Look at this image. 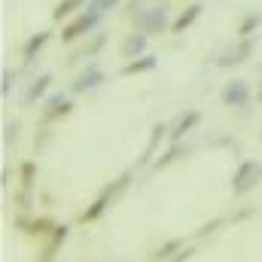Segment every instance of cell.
Listing matches in <instances>:
<instances>
[{
	"mask_svg": "<svg viewBox=\"0 0 262 262\" xmlns=\"http://www.w3.org/2000/svg\"><path fill=\"white\" fill-rule=\"evenodd\" d=\"M49 85H52V73H40V76L28 85V92H25V107H34V104L49 92Z\"/></svg>",
	"mask_w": 262,
	"mask_h": 262,
	"instance_id": "5bb4252c",
	"label": "cell"
},
{
	"mask_svg": "<svg viewBox=\"0 0 262 262\" xmlns=\"http://www.w3.org/2000/svg\"><path fill=\"white\" fill-rule=\"evenodd\" d=\"M156 3H159V0H156Z\"/></svg>",
	"mask_w": 262,
	"mask_h": 262,
	"instance_id": "f546056e",
	"label": "cell"
},
{
	"mask_svg": "<svg viewBox=\"0 0 262 262\" xmlns=\"http://www.w3.org/2000/svg\"><path fill=\"white\" fill-rule=\"evenodd\" d=\"M101 18H104L101 12H95V9L85 6L79 15H73L64 28H61V43H76V40H82V37H92L95 28L101 25Z\"/></svg>",
	"mask_w": 262,
	"mask_h": 262,
	"instance_id": "7a4b0ae2",
	"label": "cell"
},
{
	"mask_svg": "<svg viewBox=\"0 0 262 262\" xmlns=\"http://www.w3.org/2000/svg\"><path fill=\"white\" fill-rule=\"evenodd\" d=\"M82 6H89V3H85V0H61V3L52 9V21H64L70 15H79Z\"/></svg>",
	"mask_w": 262,
	"mask_h": 262,
	"instance_id": "ac0fdd59",
	"label": "cell"
},
{
	"mask_svg": "<svg viewBox=\"0 0 262 262\" xmlns=\"http://www.w3.org/2000/svg\"><path fill=\"white\" fill-rule=\"evenodd\" d=\"M49 37H52L49 31H37V34H34V37L25 43V49H21V58H25V64H34V58H37V55H40V49L49 43Z\"/></svg>",
	"mask_w": 262,
	"mask_h": 262,
	"instance_id": "9a60e30c",
	"label": "cell"
},
{
	"mask_svg": "<svg viewBox=\"0 0 262 262\" xmlns=\"http://www.w3.org/2000/svg\"><path fill=\"white\" fill-rule=\"evenodd\" d=\"M15 226L21 229V232H28L31 238H37V241H46L49 235H52V229H55V223H52V216H18L15 220Z\"/></svg>",
	"mask_w": 262,
	"mask_h": 262,
	"instance_id": "5b68a950",
	"label": "cell"
},
{
	"mask_svg": "<svg viewBox=\"0 0 262 262\" xmlns=\"http://www.w3.org/2000/svg\"><path fill=\"white\" fill-rule=\"evenodd\" d=\"M256 101L262 104V82H259V89H256Z\"/></svg>",
	"mask_w": 262,
	"mask_h": 262,
	"instance_id": "83f0119b",
	"label": "cell"
},
{
	"mask_svg": "<svg viewBox=\"0 0 262 262\" xmlns=\"http://www.w3.org/2000/svg\"><path fill=\"white\" fill-rule=\"evenodd\" d=\"M256 28H262V15H259V12L244 15V18H241V25H238V40H250Z\"/></svg>",
	"mask_w": 262,
	"mask_h": 262,
	"instance_id": "ffe728a7",
	"label": "cell"
},
{
	"mask_svg": "<svg viewBox=\"0 0 262 262\" xmlns=\"http://www.w3.org/2000/svg\"><path fill=\"white\" fill-rule=\"evenodd\" d=\"M146 34H140V31H134V34H128L125 40H122V46H119V55L122 58H128V61H134V58H140V55H146L143 49H146Z\"/></svg>",
	"mask_w": 262,
	"mask_h": 262,
	"instance_id": "8fae6325",
	"label": "cell"
},
{
	"mask_svg": "<svg viewBox=\"0 0 262 262\" xmlns=\"http://www.w3.org/2000/svg\"><path fill=\"white\" fill-rule=\"evenodd\" d=\"M171 18H168V6L165 3H156V6H149V9H143L140 15H134V28L140 31V34H146V37H156V34H165V31H171Z\"/></svg>",
	"mask_w": 262,
	"mask_h": 262,
	"instance_id": "3957f363",
	"label": "cell"
},
{
	"mask_svg": "<svg viewBox=\"0 0 262 262\" xmlns=\"http://www.w3.org/2000/svg\"><path fill=\"white\" fill-rule=\"evenodd\" d=\"M180 247H183V241H180V238H171L168 244H162V247H159V250L152 253V262H165V259H171V256H174V253H177Z\"/></svg>",
	"mask_w": 262,
	"mask_h": 262,
	"instance_id": "7402d4cb",
	"label": "cell"
},
{
	"mask_svg": "<svg viewBox=\"0 0 262 262\" xmlns=\"http://www.w3.org/2000/svg\"><path fill=\"white\" fill-rule=\"evenodd\" d=\"M198 122H201V113H198V110H186V113H183V116H177V122L171 125L168 140H171V143H180V140H183V134H189Z\"/></svg>",
	"mask_w": 262,
	"mask_h": 262,
	"instance_id": "30bf717a",
	"label": "cell"
},
{
	"mask_svg": "<svg viewBox=\"0 0 262 262\" xmlns=\"http://www.w3.org/2000/svg\"><path fill=\"white\" fill-rule=\"evenodd\" d=\"M186 152H189V149H186L183 143H171V149H168V152H165L162 159H156V162H152V171H165V168H168L171 162H177V159H183Z\"/></svg>",
	"mask_w": 262,
	"mask_h": 262,
	"instance_id": "d6986e66",
	"label": "cell"
},
{
	"mask_svg": "<svg viewBox=\"0 0 262 262\" xmlns=\"http://www.w3.org/2000/svg\"><path fill=\"white\" fill-rule=\"evenodd\" d=\"M259 180H262V165L259 162H253V159L241 162L238 171H235V177H232V195H247Z\"/></svg>",
	"mask_w": 262,
	"mask_h": 262,
	"instance_id": "277c9868",
	"label": "cell"
},
{
	"mask_svg": "<svg viewBox=\"0 0 262 262\" xmlns=\"http://www.w3.org/2000/svg\"><path fill=\"white\" fill-rule=\"evenodd\" d=\"M128 180H131V171H125L122 177H116V180H113V183H110V186L101 192V195H98L92 204H89V207H85V210H82V213H79V223H82V226H85V223H98V220L104 216V210H107V207H110L116 198L125 192Z\"/></svg>",
	"mask_w": 262,
	"mask_h": 262,
	"instance_id": "6da1fadb",
	"label": "cell"
},
{
	"mask_svg": "<svg viewBox=\"0 0 262 262\" xmlns=\"http://www.w3.org/2000/svg\"><path fill=\"white\" fill-rule=\"evenodd\" d=\"M73 113V101L64 98V95H52L49 101H46V107H43V122L46 125H52V122H61Z\"/></svg>",
	"mask_w": 262,
	"mask_h": 262,
	"instance_id": "ba28073f",
	"label": "cell"
},
{
	"mask_svg": "<svg viewBox=\"0 0 262 262\" xmlns=\"http://www.w3.org/2000/svg\"><path fill=\"white\" fill-rule=\"evenodd\" d=\"M156 64H159V58H156V55H140V58H134V61H125V64H122V76L149 73V70H156Z\"/></svg>",
	"mask_w": 262,
	"mask_h": 262,
	"instance_id": "e0dca14e",
	"label": "cell"
},
{
	"mask_svg": "<svg viewBox=\"0 0 262 262\" xmlns=\"http://www.w3.org/2000/svg\"><path fill=\"white\" fill-rule=\"evenodd\" d=\"M18 180L25 189H34V180H37V162H21L18 168Z\"/></svg>",
	"mask_w": 262,
	"mask_h": 262,
	"instance_id": "603a6c76",
	"label": "cell"
},
{
	"mask_svg": "<svg viewBox=\"0 0 262 262\" xmlns=\"http://www.w3.org/2000/svg\"><path fill=\"white\" fill-rule=\"evenodd\" d=\"M64 241H67V226H55V229H52V235L43 241V253H40V259L52 262V256L58 253V247H61Z\"/></svg>",
	"mask_w": 262,
	"mask_h": 262,
	"instance_id": "2e32d148",
	"label": "cell"
},
{
	"mask_svg": "<svg viewBox=\"0 0 262 262\" xmlns=\"http://www.w3.org/2000/svg\"><path fill=\"white\" fill-rule=\"evenodd\" d=\"M15 134H18V122H9V125H6V134H3V137H6V143H9V140H15Z\"/></svg>",
	"mask_w": 262,
	"mask_h": 262,
	"instance_id": "4316f807",
	"label": "cell"
},
{
	"mask_svg": "<svg viewBox=\"0 0 262 262\" xmlns=\"http://www.w3.org/2000/svg\"><path fill=\"white\" fill-rule=\"evenodd\" d=\"M168 134H171V128L159 122V125L152 128V134H149V143H146V149H143V156H140V162H149V156H152V149H156V146H159V143H162V140H165Z\"/></svg>",
	"mask_w": 262,
	"mask_h": 262,
	"instance_id": "44dd1931",
	"label": "cell"
},
{
	"mask_svg": "<svg viewBox=\"0 0 262 262\" xmlns=\"http://www.w3.org/2000/svg\"><path fill=\"white\" fill-rule=\"evenodd\" d=\"M40 262H49V259H40Z\"/></svg>",
	"mask_w": 262,
	"mask_h": 262,
	"instance_id": "f1b7e54d",
	"label": "cell"
},
{
	"mask_svg": "<svg viewBox=\"0 0 262 262\" xmlns=\"http://www.w3.org/2000/svg\"><path fill=\"white\" fill-rule=\"evenodd\" d=\"M104 46H107V34H92V37H89V43H85L82 49H76L67 61H70V64H76V61H82V58H95Z\"/></svg>",
	"mask_w": 262,
	"mask_h": 262,
	"instance_id": "7c38bea8",
	"label": "cell"
},
{
	"mask_svg": "<svg viewBox=\"0 0 262 262\" xmlns=\"http://www.w3.org/2000/svg\"><path fill=\"white\" fill-rule=\"evenodd\" d=\"M122 0H89V9H95V12H101V15H107L110 9H116Z\"/></svg>",
	"mask_w": 262,
	"mask_h": 262,
	"instance_id": "d4e9b609",
	"label": "cell"
},
{
	"mask_svg": "<svg viewBox=\"0 0 262 262\" xmlns=\"http://www.w3.org/2000/svg\"><path fill=\"white\" fill-rule=\"evenodd\" d=\"M0 79H3V82H0V95H3V98H9V92H12V85H15V73H12L9 67H3Z\"/></svg>",
	"mask_w": 262,
	"mask_h": 262,
	"instance_id": "cb8c5ba5",
	"label": "cell"
},
{
	"mask_svg": "<svg viewBox=\"0 0 262 262\" xmlns=\"http://www.w3.org/2000/svg\"><path fill=\"white\" fill-rule=\"evenodd\" d=\"M253 55V40H238L235 46H229L220 58H216V67H238V64H244L247 58Z\"/></svg>",
	"mask_w": 262,
	"mask_h": 262,
	"instance_id": "8992f818",
	"label": "cell"
},
{
	"mask_svg": "<svg viewBox=\"0 0 262 262\" xmlns=\"http://www.w3.org/2000/svg\"><path fill=\"white\" fill-rule=\"evenodd\" d=\"M220 98H223L226 107H247V104H250V89H247L244 79H232V82L223 85Z\"/></svg>",
	"mask_w": 262,
	"mask_h": 262,
	"instance_id": "52a82bcc",
	"label": "cell"
},
{
	"mask_svg": "<svg viewBox=\"0 0 262 262\" xmlns=\"http://www.w3.org/2000/svg\"><path fill=\"white\" fill-rule=\"evenodd\" d=\"M101 82H104V70L92 64V67H85V70H82V73L73 79V85H70V89H73L76 95H82V92H95Z\"/></svg>",
	"mask_w": 262,
	"mask_h": 262,
	"instance_id": "9c48e42d",
	"label": "cell"
},
{
	"mask_svg": "<svg viewBox=\"0 0 262 262\" xmlns=\"http://www.w3.org/2000/svg\"><path fill=\"white\" fill-rule=\"evenodd\" d=\"M125 12H128L131 18L140 15V12H143V0H128V3H125Z\"/></svg>",
	"mask_w": 262,
	"mask_h": 262,
	"instance_id": "484cf974",
	"label": "cell"
},
{
	"mask_svg": "<svg viewBox=\"0 0 262 262\" xmlns=\"http://www.w3.org/2000/svg\"><path fill=\"white\" fill-rule=\"evenodd\" d=\"M198 15H201V3H189V6H183L180 15H177L174 25H171V34H183V31H189V28L198 21Z\"/></svg>",
	"mask_w": 262,
	"mask_h": 262,
	"instance_id": "4fadbf2b",
	"label": "cell"
}]
</instances>
